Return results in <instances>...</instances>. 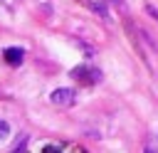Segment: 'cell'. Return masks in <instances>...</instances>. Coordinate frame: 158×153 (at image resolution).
I'll return each instance as SVG.
<instances>
[{
	"mask_svg": "<svg viewBox=\"0 0 158 153\" xmlns=\"http://www.w3.org/2000/svg\"><path fill=\"white\" fill-rule=\"evenodd\" d=\"M74 101H77V91L74 89H54L52 91V104H57L62 109L74 106Z\"/></svg>",
	"mask_w": 158,
	"mask_h": 153,
	"instance_id": "1",
	"label": "cell"
},
{
	"mask_svg": "<svg viewBox=\"0 0 158 153\" xmlns=\"http://www.w3.org/2000/svg\"><path fill=\"white\" fill-rule=\"evenodd\" d=\"M72 76L84 81V84H94V81L101 79V72L99 69H89V67H77V69H72Z\"/></svg>",
	"mask_w": 158,
	"mask_h": 153,
	"instance_id": "2",
	"label": "cell"
},
{
	"mask_svg": "<svg viewBox=\"0 0 158 153\" xmlns=\"http://www.w3.org/2000/svg\"><path fill=\"white\" fill-rule=\"evenodd\" d=\"M2 57H5V62H7V64H12V67H17V64L22 62V57H25V52H22L20 47H7V49L2 52Z\"/></svg>",
	"mask_w": 158,
	"mask_h": 153,
	"instance_id": "3",
	"label": "cell"
},
{
	"mask_svg": "<svg viewBox=\"0 0 158 153\" xmlns=\"http://www.w3.org/2000/svg\"><path fill=\"white\" fill-rule=\"evenodd\" d=\"M25 146H27V136L17 138V143L12 146V153H25Z\"/></svg>",
	"mask_w": 158,
	"mask_h": 153,
	"instance_id": "4",
	"label": "cell"
},
{
	"mask_svg": "<svg viewBox=\"0 0 158 153\" xmlns=\"http://www.w3.org/2000/svg\"><path fill=\"white\" fill-rule=\"evenodd\" d=\"M91 7H94V10H96V12H99V15H101V17H104V20H109V12H106V7H104V5H101V2H94V5H91Z\"/></svg>",
	"mask_w": 158,
	"mask_h": 153,
	"instance_id": "5",
	"label": "cell"
},
{
	"mask_svg": "<svg viewBox=\"0 0 158 153\" xmlns=\"http://www.w3.org/2000/svg\"><path fill=\"white\" fill-rule=\"evenodd\" d=\"M7 136H10V126H7L5 121H0V141H5Z\"/></svg>",
	"mask_w": 158,
	"mask_h": 153,
	"instance_id": "6",
	"label": "cell"
},
{
	"mask_svg": "<svg viewBox=\"0 0 158 153\" xmlns=\"http://www.w3.org/2000/svg\"><path fill=\"white\" fill-rule=\"evenodd\" d=\"M146 12H148V15L153 17V20H158V10H156L153 5H148V7H146Z\"/></svg>",
	"mask_w": 158,
	"mask_h": 153,
	"instance_id": "7",
	"label": "cell"
},
{
	"mask_svg": "<svg viewBox=\"0 0 158 153\" xmlns=\"http://www.w3.org/2000/svg\"><path fill=\"white\" fill-rule=\"evenodd\" d=\"M146 153H153V148H146Z\"/></svg>",
	"mask_w": 158,
	"mask_h": 153,
	"instance_id": "8",
	"label": "cell"
},
{
	"mask_svg": "<svg viewBox=\"0 0 158 153\" xmlns=\"http://www.w3.org/2000/svg\"><path fill=\"white\" fill-rule=\"evenodd\" d=\"M114 2H121V0H114Z\"/></svg>",
	"mask_w": 158,
	"mask_h": 153,
	"instance_id": "9",
	"label": "cell"
}]
</instances>
